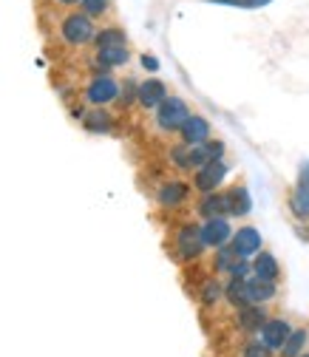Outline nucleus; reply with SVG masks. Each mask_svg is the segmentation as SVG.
<instances>
[{"label": "nucleus", "instance_id": "nucleus-1", "mask_svg": "<svg viewBox=\"0 0 309 357\" xmlns=\"http://www.w3.org/2000/svg\"><path fill=\"white\" fill-rule=\"evenodd\" d=\"M57 34H60V40L66 43L68 49H85V46H91V40L97 34V23L88 15H82L80 9H68L60 17Z\"/></svg>", "mask_w": 309, "mask_h": 357}, {"label": "nucleus", "instance_id": "nucleus-2", "mask_svg": "<svg viewBox=\"0 0 309 357\" xmlns=\"http://www.w3.org/2000/svg\"><path fill=\"white\" fill-rule=\"evenodd\" d=\"M170 247H173V255L176 261L182 264H190L196 258H202L204 252V244H202V236H199V225L196 221H188V225H179L170 238Z\"/></svg>", "mask_w": 309, "mask_h": 357}, {"label": "nucleus", "instance_id": "nucleus-3", "mask_svg": "<svg viewBox=\"0 0 309 357\" xmlns=\"http://www.w3.org/2000/svg\"><path fill=\"white\" fill-rule=\"evenodd\" d=\"M119 94V79L111 74H94L82 88V100L91 108H108L116 102Z\"/></svg>", "mask_w": 309, "mask_h": 357}, {"label": "nucleus", "instance_id": "nucleus-4", "mask_svg": "<svg viewBox=\"0 0 309 357\" xmlns=\"http://www.w3.org/2000/svg\"><path fill=\"white\" fill-rule=\"evenodd\" d=\"M190 116V105L182 100V97H165V102L153 111V119H156V128L162 133H179V128L185 125V119Z\"/></svg>", "mask_w": 309, "mask_h": 357}, {"label": "nucleus", "instance_id": "nucleus-5", "mask_svg": "<svg viewBox=\"0 0 309 357\" xmlns=\"http://www.w3.org/2000/svg\"><path fill=\"white\" fill-rule=\"evenodd\" d=\"M153 199L162 210H179V207L190 204L193 188H190V182H185V178H165V182L156 188Z\"/></svg>", "mask_w": 309, "mask_h": 357}, {"label": "nucleus", "instance_id": "nucleus-6", "mask_svg": "<svg viewBox=\"0 0 309 357\" xmlns=\"http://www.w3.org/2000/svg\"><path fill=\"white\" fill-rule=\"evenodd\" d=\"M225 176H227V165H225V159H222V162H207L204 167L193 170V182H190V188H193L196 193H202V196H204V193H213V190L222 188Z\"/></svg>", "mask_w": 309, "mask_h": 357}, {"label": "nucleus", "instance_id": "nucleus-7", "mask_svg": "<svg viewBox=\"0 0 309 357\" xmlns=\"http://www.w3.org/2000/svg\"><path fill=\"white\" fill-rule=\"evenodd\" d=\"M128 63H130V49H128V46L94 49V57H91V71H94V74H111L114 68H125Z\"/></svg>", "mask_w": 309, "mask_h": 357}, {"label": "nucleus", "instance_id": "nucleus-8", "mask_svg": "<svg viewBox=\"0 0 309 357\" xmlns=\"http://www.w3.org/2000/svg\"><path fill=\"white\" fill-rule=\"evenodd\" d=\"M199 236H202V244L204 250H218L230 244V236H233V225L227 218H207L199 225Z\"/></svg>", "mask_w": 309, "mask_h": 357}, {"label": "nucleus", "instance_id": "nucleus-9", "mask_svg": "<svg viewBox=\"0 0 309 357\" xmlns=\"http://www.w3.org/2000/svg\"><path fill=\"white\" fill-rule=\"evenodd\" d=\"M289 332H292V324H289V321H284V318H270L267 324L258 329V343L267 349V351H281V346H284V340H287Z\"/></svg>", "mask_w": 309, "mask_h": 357}, {"label": "nucleus", "instance_id": "nucleus-10", "mask_svg": "<svg viewBox=\"0 0 309 357\" xmlns=\"http://www.w3.org/2000/svg\"><path fill=\"white\" fill-rule=\"evenodd\" d=\"M207 139H213L210 122L204 116H199V114H190L185 119V125L179 128V142L188 145V148H193V145H204Z\"/></svg>", "mask_w": 309, "mask_h": 357}, {"label": "nucleus", "instance_id": "nucleus-11", "mask_svg": "<svg viewBox=\"0 0 309 357\" xmlns=\"http://www.w3.org/2000/svg\"><path fill=\"white\" fill-rule=\"evenodd\" d=\"M165 97H167V85L162 79H156V77L142 79L140 88H137V105L142 111H156L165 102Z\"/></svg>", "mask_w": 309, "mask_h": 357}, {"label": "nucleus", "instance_id": "nucleus-12", "mask_svg": "<svg viewBox=\"0 0 309 357\" xmlns=\"http://www.w3.org/2000/svg\"><path fill=\"white\" fill-rule=\"evenodd\" d=\"M227 213H230V207H227V190L204 193V196L196 202V215H199L202 221H207V218H230Z\"/></svg>", "mask_w": 309, "mask_h": 357}, {"label": "nucleus", "instance_id": "nucleus-13", "mask_svg": "<svg viewBox=\"0 0 309 357\" xmlns=\"http://www.w3.org/2000/svg\"><path fill=\"white\" fill-rule=\"evenodd\" d=\"M261 233L255 227H239L230 236V250L236 252V258H253L255 252H261Z\"/></svg>", "mask_w": 309, "mask_h": 357}, {"label": "nucleus", "instance_id": "nucleus-14", "mask_svg": "<svg viewBox=\"0 0 309 357\" xmlns=\"http://www.w3.org/2000/svg\"><path fill=\"white\" fill-rule=\"evenodd\" d=\"M270 321V312L267 306H258V303H250L244 309H239V315H236V329L241 335H258V329Z\"/></svg>", "mask_w": 309, "mask_h": 357}, {"label": "nucleus", "instance_id": "nucleus-15", "mask_svg": "<svg viewBox=\"0 0 309 357\" xmlns=\"http://www.w3.org/2000/svg\"><path fill=\"white\" fill-rule=\"evenodd\" d=\"M82 128L88 133H114L116 119L108 108H88V111H82Z\"/></svg>", "mask_w": 309, "mask_h": 357}, {"label": "nucleus", "instance_id": "nucleus-16", "mask_svg": "<svg viewBox=\"0 0 309 357\" xmlns=\"http://www.w3.org/2000/svg\"><path fill=\"white\" fill-rule=\"evenodd\" d=\"M250 266H253V275H255V278H261V281L276 284V281L281 278V266H278L276 255H273V252H267V250L255 252V255H253V261H250Z\"/></svg>", "mask_w": 309, "mask_h": 357}, {"label": "nucleus", "instance_id": "nucleus-17", "mask_svg": "<svg viewBox=\"0 0 309 357\" xmlns=\"http://www.w3.org/2000/svg\"><path fill=\"white\" fill-rule=\"evenodd\" d=\"M244 281H247V298H250V303L267 306L270 301L278 298V284L261 281V278H255V275H250V278H244Z\"/></svg>", "mask_w": 309, "mask_h": 357}, {"label": "nucleus", "instance_id": "nucleus-18", "mask_svg": "<svg viewBox=\"0 0 309 357\" xmlns=\"http://www.w3.org/2000/svg\"><path fill=\"white\" fill-rule=\"evenodd\" d=\"M196 298H199V303H202L204 309H213L218 301H225V284L218 281V275H207V278L199 284Z\"/></svg>", "mask_w": 309, "mask_h": 357}, {"label": "nucleus", "instance_id": "nucleus-19", "mask_svg": "<svg viewBox=\"0 0 309 357\" xmlns=\"http://www.w3.org/2000/svg\"><path fill=\"white\" fill-rule=\"evenodd\" d=\"M91 46L94 49H108V46H128V34L119 29V26H103V29H97V34H94V40H91Z\"/></svg>", "mask_w": 309, "mask_h": 357}, {"label": "nucleus", "instance_id": "nucleus-20", "mask_svg": "<svg viewBox=\"0 0 309 357\" xmlns=\"http://www.w3.org/2000/svg\"><path fill=\"white\" fill-rule=\"evenodd\" d=\"M289 213L298 221H309V185H303L298 178V185L289 193Z\"/></svg>", "mask_w": 309, "mask_h": 357}, {"label": "nucleus", "instance_id": "nucleus-21", "mask_svg": "<svg viewBox=\"0 0 309 357\" xmlns=\"http://www.w3.org/2000/svg\"><path fill=\"white\" fill-rule=\"evenodd\" d=\"M227 207H230L227 215H239V218H241V215L250 213L253 202H250V193H247L244 185H233V188H227Z\"/></svg>", "mask_w": 309, "mask_h": 357}, {"label": "nucleus", "instance_id": "nucleus-22", "mask_svg": "<svg viewBox=\"0 0 309 357\" xmlns=\"http://www.w3.org/2000/svg\"><path fill=\"white\" fill-rule=\"evenodd\" d=\"M225 301L239 312L244 306H250V298H247V281L244 278H227L225 284Z\"/></svg>", "mask_w": 309, "mask_h": 357}, {"label": "nucleus", "instance_id": "nucleus-23", "mask_svg": "<svg viewBox=\"0 0 309 357\" xmlns=\"http://www.w3.org/2000/svg\"><path fill=\"white\" fill-rule=\"evenodd\" d=\"M306 343H309V332L301 326V329H292L289 335H287V340H284V346H281V357H301L303 351H306Z\"/></svg>", "mask_w": 309, "mask_h": 357}, {"label": "nucleus", "instance_id": "nucleus-24", "mask_svg": "<svg viewBox=\"0 0 309 357\" xmlns=\"http://www.w3.org/2000/svg\"><path fill=\"white\" fill-rule=\"evenodd\" d=\"M137 88H140V82H137L134 77H125V79H119L116 105H119L122 111H130V108L137 105Z\"/></svg>", "mask_w": 309, "mask_h": 357}, {"label": "nucleus", "instance_id": "nucleus-25", "mask_svg": "<svg viewBox=\"0 0 309 357\" xmlns=\"http://www.w3.org/2000/svg\"><path fill=\"white\" fill-rule=\"evenodd\" d=\"M111 6H114V0H80L77 9L97 23V20H103L105 15H111Z\"/></svg>", "mask_w": 309, "mask_h": 357}, {"label": "nucleus", "instance_id": "nucleus-26", "mask_svg": "<svg viewBox=\"0 0 309 357\" xmlns=\"http://www.w3.org/2000/svg\"><path fill=\"white\" fill-rule=\"evenodd\" d=\"M167 162H170L176 170H179V173H193V170H190V148L182 145V142L167 148Z\"/></svg>", "mask_w": 309, "mask_h": 357}, {"label": "nucleus", "instance_id": "nucleus-27", "mask_svg": "<svg viewBox=\"0 0 309 357\" xmlns=\"http://www.w3.org/2000/svg\"><path fill=\"white\" fill-rule=\"evenodd\" d=\"M233 261H236V252L230 250V244H225V247L213 250V261H210V266H213V275H218V273H227Z\"/></svg>", "mask_w": 309, "mask_h": 357}, {"label": "nucleus", "instance_id": "nucleus-28", "mask_svg": "<svg viewBox=\"0 0 309 357\" xmlns=\"http://www.w3.org/2000/svg\"><path fill=\"white\" fill-rule=\"evenodd\" d=\"M202 148V153H204V162H222L225 159V142L222 139H207L204 145H199Z\"/></svg>", "mask_w": 309, "mask_h": 357}, {"label": "nucleus", "instance_id": "nucleus-29", "mask_svg": "<svg viewBox=\"0 0 309 357\" xmlns=\"http://www.w3.org/2000/svg\"><path fill=\"white\" fill-rule=\"evenodd\" d=\"M227 275H230V278H250V275H253V266H250L247 258H236V261L230 264Z\"/></svg>", "mask_w": 309, "mask_h": 357}, {"label": "nucleus", "instance_id": "nucleus-30", "mask_svg": "<svg viewBox=\"0 0 309 357\" xmlns=\"http://www.w3.org/2000/svg\"><path fill=\"white\" fill-rule=\"evenodd\" d=\"M241 357H270V351L264 349L258 340H247V343L241 346Z\"/></svg>", "mask_w": 309, "mask_h": 357}, {"label": "nucleus", "instance_id": "nucleus-31", "mask_svg": "<svg viewBox=\"0 0 309 357\" xmlns=\"http://www.w3.org/2000/svg\"><path fill=\"white\" fill-rule=\"evenodd\" d=\"M218 3H227V6H244V9H258L270 0H218Z\"/></svg>", "mask_w": 309, "mask_h": 357}, {"label": "nucleus", "instance_id": "nucleus-32", "mask_svg": "<svg viewBox=\"0 0 309 357\" xmlns=\"http://www.w3.org/2000/svg\"><path fill=\"white\" fill-rule=\"evenodd\" d=\"M52 6H57V9H77L80 6V0H49Z\"/></svg>", "mask_w": 309, "mask_h": 357}, {"label": "nucleus", "instance_id": "nucleus-33", "mask_svg": "<svg viewBox=\"0 0 309 357\" xmlns=\"http://www.w3.org/2000/svg\"><path fill=\"white\" fill-rule=\"evenodd\" d=\"M303 238H309V225H306V230H303Z\"/></svg>", "mask_w": 309, "mask_h": 357}, {"label": "nucleus", "instance_id": "nucleus-34", "mask_svg": "<svg viewBox=\"0 0 309 357\" xmlns=\"http://www.w3.org/2000/svg\"><path fill=\"white\" fill-rule=\"evenodd\" d=\"M301 357H309V354H306V351H303V354H301Z\"/></svg>", "mask_w": 309, "mask_h": 357}]
</instances>
